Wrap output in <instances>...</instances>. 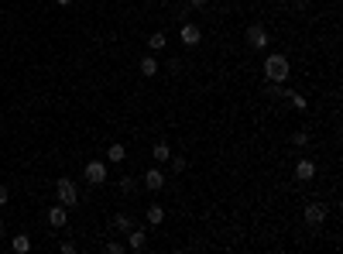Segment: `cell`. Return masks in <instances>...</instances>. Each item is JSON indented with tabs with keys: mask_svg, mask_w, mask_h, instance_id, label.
<instances>
[{
	"mask_svg": "<svg viewBox=\"0 0 343 254\" xmlns=\"http://www.w3.org/2000/svg\"><path fill=\"white\" fill-rule=\"evenodd\" d=\"M179 38H182L185 48H196L199 41H203V31H199L192 21H182V28H179Z\"/></svg>",
	"mask_w": 343,
	"mask_h": 254,
	"instance_id": "cell-4",
	"label": "cell"
},
{
	"mask_svg": "<svg viewBox=\"0 0 343 254\" xmlns=\"http://www.w3.org/2000/svg\"><path fill=\"white\" fill-rule=\"evenodd\" d=\"M189 4H192V7H206V4H209V0H189Z\"/></svg>",
	"mask_w": 343,
	"mask_h": 254,
	"instance_id": "cell-25",
	"label": "cell"
},
{
	"mask_svg": "<svg viewBox=\"0 0 343 254\" xmlns=\"http://www.w3.org/2000/svg\"><path fill=\"white\" fill-rule=\"evenodd\" d=\"M114 227L120 234H127V230H134V220L127 217V213H117V217H114Z\"/></svg>",
	"mask_w": 343,
	"mask_h": 254,
	"instance_id": "cell-16",
	"label": "cell"
},
{
	"mask_svg": "<svg viewBox=\"0 0 343 254\" xmlns=\"http://www.w3.org/2000/svg\"><path fill=\"white\" fill-rule=\"evenodd\" d=\"M288 100H292V107H295V110H306V96H298V93H288Z\"/></svg>",
	"mask_w": 343,
	"mask_h": 254,
	"instance_id": "cell-20",
	"label": "cell"
},
{
	"mask_svg": "<svg viewBox=\"0 0 343 254\" xmlns=\"http://www.w3.org/2000/svg\"><path fill=\"white\" fill-rule=\"evenodd\" d=\"M168 162H172V172H185V158L182 155H172Z\"/></svg>",
	"mask_w": 343,
	"mask_h": 254,
	"instance_id": "cell-19",
	"label": "cell"
},
{
	"mask_svg": "<svg viewBox=\"0 0 343 254\" xmlns=\"http://www.w3.org/2000/svg\"><path fill=\"white\" fill-rule=\"evenodd\" d=\"M165 41H168V38H165V31L148 35V48H151V52H161V48H165Z\"/></svg>",
	"mask_w": 343,
	"mask_h": 254,
	"instance_id": "cell-17",
	"label": "cell"
},
{
	"mask_svg": "<svg viewBox=\"0 0 343 254\" xmlns=\"http://www.w3.org/2000/svg\"><path fill=\"white\" fill-rule=\"evenodd\" d=\"M309 7V0H295V11H306Z\"/></svg>",
	"mask_w": 343,
	"mask_h": 254,
	"instance_id": "cell-24",
	"label": "cell"
},
{
	"mask_svg": "<svg viewBox=\"0 0 343 254\" xmlns=\"http://www.w3.org/2000/svg\"><path fill=\"white\" fill-rule=\"evenodd\" d=\"M127 251V244H120V241H110L106 244V254H124Z\"/></svg>",
	"mask_w": 343,
	"mask_h": 254,
	"instance_id": "cell-22",
	"label": "cell"
},
{
	"mask_svg": "<svg viewBox=\"0 0 343 254\" xmlns=\"http://www.w3.org/2000/svg\"><path fill=\"white\" fill-rule=\"evenodd\" d=\"M82 175H86V182H90V185H103L110 172H106V165H103L100 158H96V162H90V165H86V172H82Z\"/></svg>",
	"mask_w": 343,
	"mask_h": 254,
	"instance_id": "cell-5",
	"label": "cell"
},
{
	"mask_svg": "<svg viewBox=\"0 0 343 254\" xmlns=\"http://www.w3.org/2000/svg\"><path fill=\"white\" fill-rule=\"evenodd\" d=\"M7 196H11V193H7V185H0V206H7Z\"/></svg>",
	"mask_w": 343,
	"mask_h": 254,
	"instance_id": "cell-23",
	"label": "cell"
},
{
	"mask_svg": "<svg viewBox=\"0 0 343 254\" xmlns=\"http://www.w3.org/2000/svg\"><path fill=\"white\" fill-rule=\"evenodd\" d=\"M127 158V151H124V144H110V148H106V162H124Z\"/></svg>",
	"mask_w": 343,
	"mask_h": 254,
	"instance_id": "cell-15",
	"label": "cell"
},
{
	"mask_svg": "<svg viewBox=\"0 0 343 254\" xmlns=\"http://www.w3.org/2000/svg\"><path fill=\"white\" fill-rule=\"evenodd\" d=\"M55 196H58V203H62V206H76V203H79V189H76V182H72V179H58L55 182Z\"/></svg>",
	"mask_w": 343,
	"mask_h": 254,
	"instance_id": "cell-2",
	"label": "cell"
},
{
	"mask_svg": "<svg viewBox=\"0 0 343 254\" xmlns=\"http://www.w3.org/2000/svg\"><path fill=\"white\" fill-rule=\"evenodd\" d=\"M144 217H148V223H151V227H161V223H165V206H158V203H151Z\"/></svg>",
	"mask_w": 343,
	"mask_h": 254,
	"instance_id": "cell-11",
	"label": "cell"
},
{
	"mask_svg": "<svg viewBox=\"0 0 343 254\" xmlns=\"http://www.w3.org/2000/svg\"><path fill=\"white\" fill-rule=\"evenodd\" d=\"M244 38H247V45L258 48V52H264V48H268V41H271V35H268V28H264V24H251Z\"/></svg>",
	"mask_w": 343,
	"mask_h": 254,
	"instance_id": "cell-3",
	"label": "cell"
},
{
	"mask_svg": "<svg viewBox=\"0 0 343 254\" xmlns=\"http://www.w3.org/2000/svg\"><path fill=\"white\" fill-rule=\"evenodd\" d=\"M151 158H155V162H168V158H172V148H168V144H165V141H158V144H155V148H151Z\"/></svg>",
	"mask_w": 343,
	"mask_h": 254,
	"instance_id": "cell-13",
	"label": "cell"
},
{
	"mask_svg": "<svg viewBox=\"0 0 343 254\" xmlns=\"http://www.w3.org/2000/svg\"><path fill=\"white\" fill-rule=\"evenodd\" d=\"M148 247V230H127V251H144Z\"/></svg>",
	"mask_w": 343,
	"mask_h": 254,
	"instance_id": "cell-8",
	"label": "cell"
},
{
	"mask_svg": "<svg viewBox=\"0 0 343 254\" xmlns=\"http://www.w3.org/2000/svg\"><path fill=\"white\" fill-rule=\"evenodd\" d=\"M134 189H137V182L131 175H124V179H120V193H134Z\"/></svg>",
	"mask_w": 343,
	"mask_h": 254,
	"instance_id": "cell-21",
	"label": "cell"
},
{
	"mask_svg": "<svg viewBox=\"0 0 343 254\" xmlns=\"http://www.w3.org/2000/svg\"><path fill=\"white\" fill-rule=\"evenodd\" d=\"M55 4H58V7H69V4H72V0H55Z\"/></svg>",
	"mask_w": 343,
	"mask_h": 254,
	"instance_id": "cell-26",
	"label": "cell"
},
{
	"mask_svg": "<svg viewBox=\"0 0 343 254\" xmlns=\"http://www.w3.org/2000/svg\"><path fill=\"white\" fill-rule=\"evenodd\" d=\"M66 220H69V206L58 203V206L48 209V223H52V227H66Z\"/></svg>",
	"mask_w": 343,
	"mask_h": 254,
	"instance_id": "cell-10",
	"label": "cell"
},
{
	"mask_svg": "<svg viewBox=\"0 0 343 254\" xmlns=\"http://www.w3.org/2000/svg\"><path fill=\"white\" fill-rule=\"evenodd\" d=\"M292 144H295V148H306V144H309V134H306V131H295V134H292Z\"/></svg>",
	"mask_w": 343,
	"mask_h": 254,
	"instance_id": "cell-18",
	"label": "cell"
},
{
	"mask_svg": "<svg viewBox=\"0 0 343 254\" xmlns=\"http://www.w3.org/2000/svg\"><path fill=\"white\" fill-rule=\"evenodd\" d=\"M295 179H302V182H309V179H316V162H309V158L295 162Z\"/></svg>",
	"mask_w": 343,
	"mask_h": 254,
	"instance_id": "cell-9",
	"label": "cell"
},
{
	"mask_svg": "<svg viewBox=\"0 0 343 254\" xmlns=\"http://www.w3.org/2000/svg\"><path fill=\"white\" fill-rule=\"evenodd\" d=\"M141 182H144V189H151V193H158L161 185H165V172H161L158 165H155V168H148V172H144V179H141Z\"/></svg>",
	"mask_w": 343,
	"mask_h": 254,
	"instance_id": "cell-7",
	"label": "cell"
},
{
	"mask_svg": "<svg viewBox=\"0 0 343 254\" xmlns=\"http://www.w3.org/2000/svg\"><path fill=\"white\" fill-rule=\"evenodd\" d=\"M137 66H141V76H148V79H151V76H158V58H155V55H144Z\"/></svg>",
	"mask_w": 343,
	"mask_h": 254,
	"instance_id": "cell-12",
	"label": "cell"
},
{
	"mask_svg": "<svg viewBox=\"0 0 343 254\" xmlns=\"http://www.w3.org/2000/svg\"><path fill=\"white\" fill-rule=\"evenodd\" d=\"M288 58L285 55H268L264 58V79L268 82H285L288 79Z\"/></svg>",
	"mask_w": 343,
	"mask_h": 254,
	"instance_id": "cell-1",
	"label": "cell"
},
{
	"mask_svg": "<svg viewBox=\"0 0 343 254\" xmlns=\"http://www.w3.org/2000/svg\"><path fill=\"white\" fill-rule=\"evenodd\" d=\"M11 247L17 254H28V251H31V237H28V234H17V237L11 241Z\"/></svg>",
	"mask_w": 343,
	"mask_h": 254,
	"instance_id": "cell-14",
	"label": "cell"
},
{
	"mask_svg": "<svg viewBox=\"0 0 343 254\" xmlns=\"http://www.w3.org/2000/svg\"><path fill=\"white\" fill-rule=\"evenodd\" d=\"M274 4H288V0H274Z\"/></svg>",
	"mask_w": 343,
	"mask_h": 254,
	"instance_id": "cell-27",
	"label": "cell"
},
{
	"mask_svg": "<svg viewBox=\"0 0 343 254\" xmlns=\"http://www.w3.org/2000/svg\"><path fill=\"white\" fill-rule=\"evenodd\" d=\"M306 223L309 227L326 223V203H306Z\"/></svg>",
	"mask_w": 343,
	"mask_h": 254,
	"instance_id": "cell-6",
	"label": "cell"
}]
</instances>
